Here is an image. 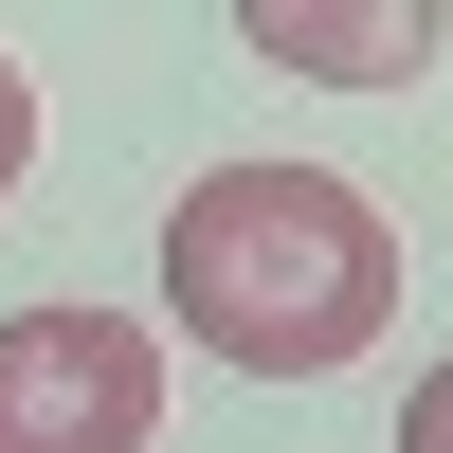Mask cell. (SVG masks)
Listing matches in <instances>:
<instances>
[{
  "label": "cell",
  "mask_w": 453,
  "mask_h": 453,
  "mask_svg": "<svg viewBox=\"0 0 453 453\" xmlns=\"http://www.w3.org/2000/svg\"><path fill=\"white\" fill-rule=\"evenodd\" d=\"M164 326L254 381H326L399 326V218L326 164H218L164 200Z\"/></svg>",
  "instance_id": "6da1fadb"
},
{
  "label": "cell",
  "mask_w": 453,
  "mask_h": 453,
  "mask_svg": "<svg viewBox=\"0 0 453 453\" xmlns=\"http://www.w3.org/2000/svg\"><path fill=\"white\" fill-rule=\"evenodd\" d=\"M164 435V326L127 309H0V453H145Z\"/></svg>",
  "instance_id": "7a4b0ae2"
},
{
  "label": "cell",
  "mask_w": 453,
  "mask_h": 453,
  "mask_svg": "<svg viewBox=\"0 0 453 453\" xmlns=\"http://www.w3.org/2000/svg\"><path fill=\"white\" fill-rule=\"evenodd\" d=\"M236 55H290L326 91H418L453 55V19L435 0H236Z\"/></svg>",
  "instance_id": "3957f363"
},
{
  "label": "cell",
  "mask_w": 453,
  "mask_h": 453,
  "mask_svg": "<svg viewBox=\"0 0 453 453\" xmlns=\"http://www.w3.org/2000/svg\"><path fill=\"white\" fill-rule=\"evenodd\" d=\"M19 164H36V73L0 55V200H19Z\"/></svg>",
  "instance_id": "277c9868"
},
{
  "label": "cell",
  "mask_w": 453,
  "mask_h": 453,
  "mask_svg": "<svg viewBox=\"0 0 453 453\" xmlns=\"http://www.w3.org/2000/svg\"><path fill=\"white\" fill-rule=\"evenodd\" d=\"M399 453H453V363H435L418 399H399Z\"/></svg>",
  "instance_id": "5b68a950"
}]
</instances>
